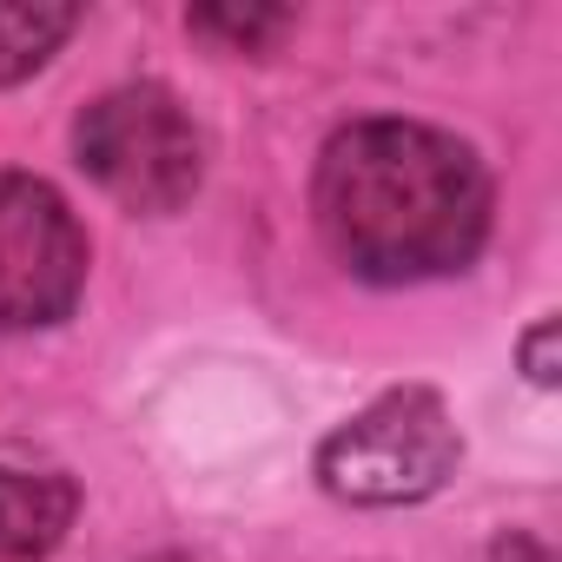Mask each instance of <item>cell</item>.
<instances>
[{"label":"cell","mask_w":562,"mask_h":562,"mask_svg":"<svg viewBox=\"0 0 562 562\" xmlns=\"http://www.w3.org/2000/svg\"><path fill=\"white\" fill-rule=\"evenodd\" d=\"M318 225L351 271L411 285L476 258L490 232V179L476 153L437 126L358 120L318 159Z\"/></svg>","instance_id":"1"},{"label":"cell","mask_w":562,"mask_h":562,"mask_svg":"<svg viewBox=\"0 0 562 562\" xmlns=\"http://www.w3.org/2000/svg\"><path fill=\"white\" fill-rule=\"evenodd\" d=\"M74 146L126 212H172L199 186V133L159 87H120L93 100L74 126Z\"/></svg>","instance_id":"2"},{"label":"cell","mask_w":562,"mask_h":562,"mask_svg":"<svg viewBox=\"0 0 562 562\" xmlns=\"http://www.w3.org/2000/svg\"><path fill=\"white\" fill-rule=\"evenodd\" d=\"M457 470V424L430 391H391L351 417L325 450L318 476L345 503H417Z\"/></svg>","instance_id":"3"},{"label":"cell","mask_w":562,"mask_h":562,"mask_svg":"<svg viewBox=\"0 0 562 562\" xmlns=\"http://www.w3.org/2000/svg\"><path fill=\"white\" fill-rule=\"evenodd\" d=\"M87 285V238L67 199L27 172H0V325H54Z\"/></svg>","instance_id":"4"},{"label":"cell","mask_w":562,"mask_h":562,"mask_svg":"<svg viewBox=\"0 0 562 562\" xmlns=\"http://www.w3.org/2000/svg\"><path fill=\"white\" fill-rule=\"evenodd\" d=\"M74 483L47 463L0 457V562H41L74 522Z\"/></svg>","instance_id":"5"},{"label":"cell","mask_w":562,"mask_h":562,"mask_svg":"<svg viewBox=\"0 0 562 562\" xmlns=\"http://www.w3.org/2000/svg\"><path fill=\"white\" fill-rule=\"evenodd\" d=\"M74 8H41V0H0V87L27 80L67 34H74Z\"/></svg>","instance_id":"6"},{"label":"cell","mask_w":562,"mask_h":562,"mask_svg":"<svg viewBox=\"0 0 562 562\" xmlns=\"http://www.w3.org/2000/svg\"><path fill=\"white\" fill-rule=\"evenodd\" d=\"M192 27L199 34H218V41H232V47H258V41H271V34H285L292 27V14L285 8H205V14H192Z\"/></svg>","instance_id":"7"},{"label":"cell","mask_w":562,"mask_h":562,"mask_svg":"<svg viewBox=\"0 0 562 562\" xmlns=\"http://www.w3.org/2000/svg\"><path fill=\"white\" fill-rule=\"evenodd\" d=\"M549 345H555V318H542V325H536V338H529V378H536V384H555Z\"/></svg>","instance_id":"8"},{"label":"cell","mask_w":562,"mask_h":562,"mask_svg":"<svg viewBox=\"0 0 562 562\" xmlns=\"http://www.w3.org/2000/svg\"><path fill=\"white\" fill-rule=\"evenodd\" d=\"M496 562H555V555L529 536H509V542H496Z\"/></svg>","instance_id":"9"}]
</instances>
